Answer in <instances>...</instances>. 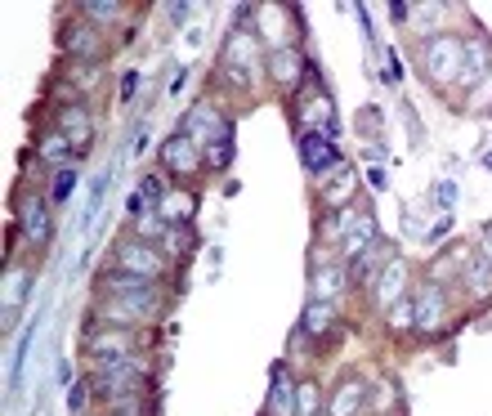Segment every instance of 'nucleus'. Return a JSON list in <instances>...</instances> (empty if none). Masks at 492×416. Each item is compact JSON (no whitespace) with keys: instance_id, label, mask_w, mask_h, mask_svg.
I'll list each match as a JSON object with an SVG mask.
<instances>
[{"instance_id":"obj_1","label":"nucleus","mask_w":492,"mask_h":416,"mask_svg":"<svg viewBox=\"0 0 492 416\" xmlns=\"http://www.w3.org/2000/svg\"><path fill=\"white\" fill-rule=\"evenodd\" d=\"M291 112H296V121L305 126V135L314 130V117H318V135H323V139H336V135H340L336 107H331V99L318 90V86H309V76H305V86L291 95Z\"/></svg>"},{"instance_id":"obj_2","label":"nucleus","mask_w":492,"mask_h":416,"mask_svg":"<svg viewBox=\"0 0 492 416\" xmlns=\"http://www.w3.org/2000/svg\"><path fill=\"white\" fill-rule=\"evenodd\" d=\"M157 305H162V296H157L153 287H148V291H130V296H104L99 318H104L108 327H130V331H135V322H144Z\"/></svg>"},{"instance_id":"obj_3","label":"nucleus","mask_w":492,"mask_h":416,"mask_svg":"<svg viewBox=\"0 0 492 416\" xmlns=\"http://www.w3.org/2000/svg\"><path fill=\"white\" fill-rule=\"evenodd\" d=\"M461 67H466V50H461L457 36H435L426 46V72H430V81L452 86V81H461Z\"/></svg>"},{"instance_id":"obj_4","label":"nucleus","mask_w":492,"mask_h":416,"mask_svg":"<svg viewBox=\"0 0 492 416\" xmlns=\"http://www.w3.org/2000/svg\"><path fill=\"white\" fill-rule=\"evenodd\" d=\"M184 135L202 148V139H206V148H216V144H233V121L228 117H219L211 104H197L188 117H184Z\"/></svg>"},{"instance_id":"obj_5","label":"nucleus","mask_w":492,"mask_h":416,"mask_svg":"<svg viewBox=\"0 0 492 416\" xmlns=\"http://www.w3.org/2000/svg\"><path fill=\"white\" fill-rule=\"evenodd\" d=\"M85 354H90V359H135V331H130V327H99V331H85Z\"/></svg>"},{"instance_id":"obj_6","label":"nucleus","mask_w":492,"mask_h":416,"mask_svg":"<svg viewBox=\"0 0 492 416\" xmlns=\"http://www.w3.org/2000/svg\"><path fill=\"white\" fill-rule=\"evenodd\" d=\"M18 228H23V238L32 247H45L55 238V219H50V210H45L41 198H23L18 202Z\"/></svg>"},{"instance_id":"obj_7","label":"nucleus","mask_w":492,"mask_h":416,"mask_svg":"<svg viewBox=\"0 0 492 416\" xmlns=\"http://www.w3.org/2000/svg\"><path fill=\"white\" fill-rule=\"evenodd\" d=\"M116 260H121V269H130V273H144V278H157V273H166V256L157 251V247H148L144 238H135V242H121V247H116Z\"/></svg>"},{"instance_id":"obj_8","label":"nucleus","mask_w":492,"mask_h":416,"mask_svg":"<svg viewBox=\"0 0 492 416\" xmlns=\"http://www.w3.org/2000/svg\"><path fill=\"white\" fill-rule=\"evenodd\" d=\"M300 161L309 166V175H336V170H345L340 153L331 148V139H323V135H300Z\"/></svg>"},{"instance_id":"obj_9","label":"nucleus","mask_w":492,"mask_h":416,"mask_svg":"<svg viewBox=\"0 0 492 416\" xmlns=\"http://www.w3.org/2000/svg\"><path fill=\"white\" fill-rule=\"evenodd\" d=\"M269 72H274V81L282 90H300L305 86V76H309V63H305V54L300 50H286V46H277L269 54Z\"/></svg>"},{"instance_id":"obj_10","label":"nucleus","mask_w":492,"mask_h":416,"mask_svg":"<svg viewBox=\"0 0 492 416\" xmlns=\"http://www.w3.org/2000/svg\"><path fill=\"white\" fill-rule=\"evenodd\" d=\"M63 50L76 63H99V27L95 23H67L63 27Z\"/></svg>"},{"instance_id":"obj_11","label":"nucleus","mask_w":492,"mask_h":416,"mask_svg":"<svg viewBox=\"0 0 492 416\" xmlns=\"http://www.w3.org/2000/svg\"><path fill=\"white\" fill-rule=\"evenodd\" d=\"M162 161L175 170V175H193V170L202 166V148H197V144L179 130V135H170V139L162 144Z\"/></svg>"},{"instance_id":"obj_12","label":"nucleus","mask_w":492,"mask_h":416,"mask_svg":"<svg viewBox=\"0 0 492 416\" xmlns=\"http://www.w3.org/2000/svg\"><path fill=\"white\" fill-rule=\"evenodd\" d=\"M443 318H447V296H443V287L426 282L421 296H417V327H421V331H438Z\"/></svg>"},{"instance_id":"obj_13","label":"nucleus","mask_w":492,"mask_h":416,"mask_svg":"<svg viewBox=\"0 0 492 416\" xmlns=\"http://www.w3.org/2000/svg\"><path fill=\"white\" fill-rule=\"evenodd\" d=\"M363 399H367V380L345 376V380H340V390L331 394L327 416H358V412H363Z\"/></svg>"},{"instance_id":"obj_14","label":"nucleus","mask_w":492,"mask_h":416,"mask_svg":"<svg viewBox=\"0 0 492 416\" xmlns=\"http://www.w3.org/2000/svg\"><path fill=\"white\" fill-rule=\"evenodd\" d=\"M372 242H377V219L363 210V215H354V219H349V228H345V238H340V251H345L349 260H358Z\"/></svg>"},{"instance_id":"obj_15","label":"nucleus","mask_w":492,"mask_h":416,"mask_svg":"<svg viewBox=\"0 0 492 416\" xmlns=\"http://www.w3.org/2000/svg\"><path fill=\"white\" fill-rule=\"evenodd\" d=\"M58 130L67 135L72 153H85V148H90V112H85L81 104L63 107V117H58Z\"/></svg>"},{"instance_id":"obj_16","label":"nucleus","mask_w":492,"mask_h":416,"mask_svg":"<svg viewBox=\"0 0 492 416\" xmlns=\"http://www.w3.org/2000/svg\"><path fill=\"white\" fill-rule=\"evenodd\" d=\"M385 260H394V247H389V242H372V247L354 260V269H349V282H354V287L372 282V278L385 269Z\"/></svg>"},{"instance_id":"obj_17","label":"nucleus","mask_w":492,"mask_h":416,"mask_svg":"<svg viewBox=\"0 0 492 416\" xmlns=\"http://www.w3.org/2000/svg\"><path fill=\"white\" fill-rule=\"evenodd\" d=\"M403 287H407V269L398 260H389V269L377 273V309H389L403 300Z\"/></svg>"},{"instance_id":"obj_18","label":"nucleus","mask_w":492,"mask_h":416,"mask_svg":"<svg viewBox=\"0 0 492 416\" xmlns=\"http://www.w3.org/2000/svg\"><path fill=\"white\" fill-rule=\"evenodd\" d=\"M148 287H153V278L130 273V269H121V264L99 278V291H104V296H130V291H148Z\"/></svg>"},{"instance_id":"obj_19","label":"nucleus","mask_w":492,"mask_h":416,"mask_svg":"<svg viewBox=\"0 0 492 416\" xmlns=\"http://www.w3.org/2000/svg\"><path fill=\"white\" fill-rule=\"evenodd\" d=\"M336 322H340L336 305H331V300H314V305L305 309L300 331H305V336H314V340H323V336H331V331H336Z\"/></svg>"},{"instance_id":"obj_20","label":"nucleus","mask_w":492,"mask_h":416,"mask_svg":"<svg viewBox=\"0 0 492 416\" xmlns=\"http://www.w3.org/2000/svg\"><path fill=\"white\" fill-rule=\"evenodd\" d=\"M269 416H296V385L286 376V363L274 367V390H269Z\"/></svg>"},{"instance_id":"obj_21","label":"nucleus","mask_w":492,"mask_h":416,"mask_svg":"<svg viewBox=\"0 0 492 416\" xmlns=\"http://www.w3.org/2000/svg\"><path fill=\"white\" fill-rule=\"evenodd\" d=\"M349 198H354V170H336L331 179H323V188H318V202L327 210H345Z\"/></svg>"},{"instance_id":"obj_22","label":"nucleus","mask_w":492,"mask_h":416,"mask_svg":"<svg viewBox=\"0 0 492 416\" xmlns=\"http://www.w3.org/2000/svg\"><path fill=\"white\" fill-rule=\"evenodd\" d=\"M461 50H466L461 86H470V81H479V76L492 67V50H488V41H461Z\"/></svg>"},{"instance_id":"obj_23","label":"nucleus","mask_w":492,"mask_h":416,"mask_svg":"<svg viewBox=\"0 0 492 416\" xmlns=\"http://www.w3.org/2000/svg\"><path fill=\"white\" fill-rule=\"evenodd\" d=\"M197 247V233L188 224H166L162 228V256H188Z\"/></svg>"},{"instance_id":"obj_24","label":"nucleus","mask_w":492,"mask_h":416,"mask_svg":"<svg viewBox=\"0 0 492 416\" xmlns=\"http://www.w3.org/2000/svg\"><path fill=\"white\" fill-rule=\"evenodd\" d=\"M349 287V273H340V269H318L314 273V300H331L336 305V296Z\"/></svg>"},{"instance_id":"obj_25","label":"nucleus","mask_w":492,"mask_h":416,"mask_svg":"<svg viewBox=\"0 0 492 416\" xmlns=\"http://www.w3.org/2000/svg\"><path fill=\"white\" fill-rule=\"evenodd\" d=\"M81 14H85V23H95V27H99V23L121 18V14H126V5H121V0H85V5H81Z\"/></svg>"},{"instance_id":"obj_26","label":"nucleus","mask_w":492,"mask_h":416,"mask_svg":"<svg viewBox=\"0 0 492 416\" xmlns=\"http://www.w3.org/2000/svg\"><path fill=\"white\" fill-rule=\"evenodd\" d=\"M318 403H323V394H318V380H305V385H296V416H318Z\"/></svg>"},{"instance_id":"obj_27","label":"nucleus","mask_w":492,"mask_h":416,"mask_svg":"<svg viewBox=\"0 0 492 416\" xmlns=\"http://www.w3.org/2000/svg\"><path fill=\"white\" fill-rule=\"evenodd\" d=\"M466 273H470V278H466V287H470V291L484 300V296L492 291V269H488V260H470V269H466Z\"/></svg>"},{"instance_id":"obj_28","label":"nucleus","mask_w":492,"mask_h":416,"mask_svg":"<svg viewBox=\"0 0 492 416\" xmlns=\"http://www.w3.org/2000/svg\"><path fill=\"white\" fill-rule=\"evenodd\" d=\"M457 269H461V251H447L443 260L430 264V282H435V287H443V282H452V278H457Z\"/></svg>"},{"instance_id":"obj_29","label":"nucleus","mask_w":492,"mask_h":416,"mask_svg":"<svg viewBox=\"0 0 492 416\" xmlns=\"http://www.w3.org/2000/svg\"><path fill=\"white\" fill-rule=\"evenodd\" d=\"M67 153H72V144H67L63 130H50V135L41 139V161H63Z\"/></svg>"},{"instance_id":"obj_30","label":"nucleus","mask_w":492,"mask_h":416,"mask_svg":"<svg viewBox=\"0 0 492 416\" xmlns=\"http://www.w3.org/2000/svg\"><path fill=\"white\" fill-rule=\"evenodd\" d=\"M72 188H76V166H63L55 175V184H50V202H67Z\"/></svg>"},{"instance_id":"obj_31","label":"nucleus","mask_w":492,"mask_h":416,"mask_svg":"<svg viewBox=\"0 0 492 416\" xmlns=\"http://www.w3.org/2000/svg\"><path fill=\"white\" fill-rule=\"evenodd\" d=\"M112 416H148V403L139 394H121V399H112Z\"/></svg>"},{"instance_id":"obj_32","label":"nucleus","mask_w":492,"mask_h":416,"mask_svg":"<svg viewBox=\"0 0 492 416\" xmlns=\"http://www.w3.org/2000/svg\"><path fill=\"white\" fill-rule=\"evenodd\" d=\"M389 327H417V300L389 305Z\"/></svg>"},{"instance_id":"obj_33","label":"nucleus","mask_w":492,"mask_h":416,"mask_svg":"<svg viewBox=\"0 0 492 416\" xmlns=\"http://www.w3.org/2000/svg\"><path fill=\"white\" fill-rule=\"evenodd\" d=\"M135 193L144 198V207H148V210L157 207V202H166V198H162V179H157V175H148V179H139V188H135Z\"/></svg>"},{"instance_id":"obj_34","label":"nucleus","mask_w":492,"mask_h":416,"mask_svg":"<svg viewBox=\"0 0 492 416\" xmlns=\"http://www.w3.org/2000/svg\"><path fill=\"white\" fill-rule=\"evenodd\" d=\"M233 161V144H216V148H206V166L211 170H224Z\"/></svg>"},{"instance_id":"obj_35","label":"nucleus","mask_w":492,"mask_h":416,"mask_svg":"<svg viewBox=\"0 0 492 416\" xmlns=\"http://www.w3.org/2000/svg\"><path fill=\"white\" fill-rule=\"evenodd\" d=\"M85 399H90V385H67V408L76 416L85 412Z\"/></svg>"},{"instance_id":"obj_36","label":"nucleus","mask_w":492,"mask_h":416,"mask_svg":"<svg viewBox=\"0 0 492 416\" xmlns=\"http://www.w3.org/2000/svg\"><path fill=\"white\" fill-rule=\"evenodd\" d=\"M435 202H438V210H452V202H457V184L452 179H443L435 188Z\"/></svg>"},{"instance_id":"obj_37","label":"nucleus","mask_w":492,"mask_h":416,"mask_svg":"<svg viewBox=\"0 0 492 416\" xmlns=\"http://www.w3.org/2000/svg\"><path fill=\"white\" fill-rule=\"evenodd\" d=\"M135 90H139V72H126L121 76V99H135Z\"/></svg>"},{"instance_id":"obj_38","label":"nucleus","mask_w":492,"mask_h":416,"mask_svg":"<svg viewBox=\"0 0 492 416\" xmlns=\"http://www.w3.org/2000/svg\"><path fill=\"white\" fill-rule=\"evenodd\" d=\"M157 224H162V219H157V215H148V210H144V215H139V233H157Z\"/></svg>"},{"instance_id":"obj_39","label":"nucleus","mask_w":492,"mask_h":416,"mask_svg":"<svg viewBox=\"0 0 492 416\" xmlns=\"http://www.w3.org/2000/svg\"><path fill=\"white\" fill-rule=\"evenodd\" d=\"M407 14H412V5H389V18H398V23H407Z\"/></svg>"},{"instance_id":"obj_40","label":"nucleus","mask_w":492,"mask_h":416,"mask_svg":"<svg viewBox=\"0 0 492 416\" xmlns=\"http://www.w3.org/2000/svg\"><path fill=\"white\" fill-rule=\"evenodd\" d=\"M484 166H488V170H492V148H488V153H484Z\"/></svg>"}]
</instances>
